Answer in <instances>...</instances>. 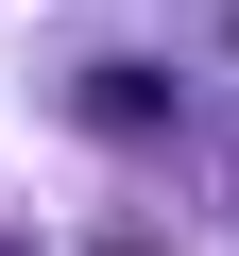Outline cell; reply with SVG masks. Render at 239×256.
<instances>
[{"label":"cell","instance_id":"obj_1","mask_svg":"<svg viewBox=\"0 0 239 256\" xmlns=\"http://www.w3.org/2000/svg\"><path fill=\"white\" fill-rule=\"evenodd\" d=\"M0 256H34V239H0Z\"/></svg>","mask_w":239,"mask_h":256}]
</instances>
